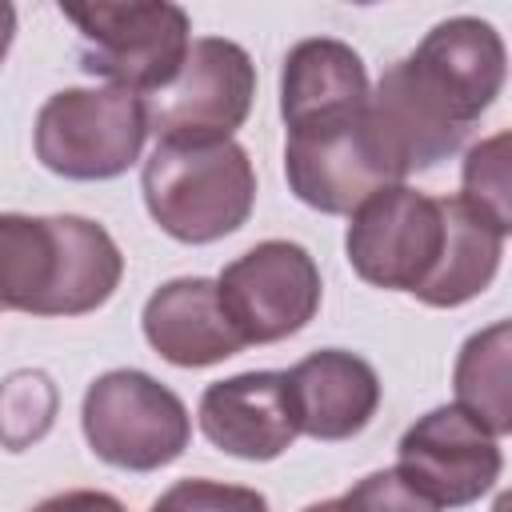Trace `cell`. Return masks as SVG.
<instances>
[{
    "instance_id": "obj_1",
    "label": "cell",
    "mask_w": 512,
    "mask_h": 512,
    "mask_svg": "<svg viewBox=\"0 0 512 512\" xmlns=\"http://www.w3.org/2000/svg\"><path fill=\"white\" fill-rule=\"evenodd\" d=\"M124 256L88 216L0 212V308L28 316H84L112 300Z\"/></svg>"
},
{
    "instance_id": "obj_2",
    "label": "cell",
    "mask_w": 512,
    "mask_h": 512,
    "mask_svg": "<svg viewBox=\"0 0 512 512\" xmlns=\"http://www.w3.org/2000/svg\"><path fill=\"white\" fill-rule=\"evenodd\" d=\"M140 192L160 232L180 244H212L248 224L256 204V172L236 140H160L144 160Z\"/></svg>"
},
{
    "instance_id": "obj_3",
    "label": "cell",
    "mask_w": 512,
    "mask_h": 512,
    "mask_svg": "<svg viewBox=\"0 0 512 512\" xmlns=\"http://www.w3.org/2000/svg\"><path fill=\"white\" fill-rule=\"evenodd\" d=\"M60 12L80 32V68L136 96L164 88L192 44V20L172 0H96Z\"/></svg>"
},
{
    "instance_id": "obj_4",
    "label": "cell",
    "mask_w": 512,
    "mask_h": 512,
    "mask_svg": "<svg viewBox=\"0 0 512 512\" xmlns=\"http://www.w3.org/2000/svg\"><path fill=\"white\" fill-rule=\"evenodd\" d=\"M88 448L124 472H156L184 456L192 416L184 400L140 368H112L96 376L80 404Z\"/></svg>"
},
{
    "instance_id": "obj_5",
    "label": "cell",
    "mask_w": 512,
    "mask_h": 512,
    "mask_svg": "<svg viewBox=\"0 0 512 512\" xmlns=\"http://www.w3.org/2000/svg\"><path fill=\"white\" fill-rule=\"evenodd\" d=\"M284 176L300 204L328 216H352L368 196L404 184L408 168L364 104L352 116L288 132Z\"/></svg>"
},
{
    "instance_id": "obj_6",
    "label": "cell",
    "mask_w": 512,
    "mask_h": 512,
    "mask_svg": "<svg viewBox=\"0 0 512 512\" xmlns=\"http://www.w3.org/2000/svg\"><path fill=\"white\" fill-rule=\"evenodd\" d=\"M144 96L124 88H64L36 112V160L64 180L124 176L144 152Z\"/></svg>"
},
{
    "instance_id": "obj_7",
    "label": "cell",
    "mask_w": 512,
    "mask_h": 512,
    "mask_svg": "<svg viewBox=\"0 0 512 512\" xmlns=\"http://www.w3.org/2000/svg\"><path fill=\"white\" fill-rule=\"evenodd\" d=\"M452 196L436 200L408 184L368 196L348 224L344 252L364 284L420 296L436 276L448 240Z\"/></svg>"
},
{
    "instance_id": "obj_8",
    "label": "cell",
    "mask_w": 512,
    "mask_h": 512,
    "mask_svg": "<svg viewBox=\"0 0 512 512\" xmlns=\"http://www.w3.org/2000/svg\"><path fill=\"white\" fill-rule=\"evenodd\" d=\"M256 96L252 56L224 36H196L176 68V76L144 96L148 132L176 144L232 140L248 120Z\"/></svg>"
},
{
    "instance_id": "obj_9",
    "label": "cell",
    "mask_w": 512,
    "mask_h": 512,
    "mask_svg": "<svg viewBox=\"0 0 512 512\" xmlns=\"http://www.w3.org/2000/svg\"><path fill=\"white\" fill-rule=\"evenodd\" d=\"M220 300L244 344H276L296 336L320 308V268L292 240H260L236 256L220 280Z\"/></svg>"
},
{
    "instance_id": "obj_10",
    "label": "cell",
    "mask_w": 512,
    "mask_h": 512,
    "mask_svg": "<svg viewBox=\"0 0 512 512\" xmlns=\"http://www.w3.org/2000/svg\"><path fill=\"white\" fill-rule=\"evenodd\" d=\"M500 468V440L456 404L424 412L396 444V476L436 508L476 504L500 480Z\"/></svg>"
},
{
    "instance_id": "obj_11",
    "label": "cell",
    "mask_w": 512,
    "mask_h": 512,
    "mask_svg": "<svg viewBox=\"0 0 512 512\" xmlns=\"http://www.w3.org/2000/svg\"><path fill=\"white\" fill-rule=\"evenodd\" d=\"M400 64L408 80L428 96V104L468 132L496 104L504 88L508 52L488 20L452 16L440 20Z\"/></svg>"
},
{
    "instance_id": "obj_12",
    "label": "cell",
    "mask_w": 512,
    "mask_h": 512,
    "mask_svg": "<svg viewBox=\"0 0 512 512\" xmlns=\"http://www.w3.org/2000/svg\"><path fill=\"white\" fill-rule=\"evenodd\" d=\"M200 432L236 460H276L300 436L288 372H240L200 396Z\"/></svg>"
},
{
    "instance_id": "obj_13",
    "label": "cell",
    "mask_w": 512,
    "mask_h": 512,
    "mask_svg": "<svg viewBox=\"0 0 512 512\" xmlns=\"http://www.w3.org/2000/svg\"><path fill=\"white\" fill-rule=\"evenodd\" d=\"M140 324L152 352L176 368H208L248 348L220 300L216 280L204 276H180L160 284L144 300Z\"/></svg>"
},
{
    "instance_id": "obj_14",
    "label": "cell",
    "mask_w": 512,
    "mask_h": 512,
    "mask_svg": "<svg viewBox=\"0 0 512 512\" xmlns=\"http://www.w3.org/2000/svg\"><path fill=\"white\" fill-rule=\"evenodd\" d=\"M300 432L312 440H352L380 408L376 368L344 348H320L288 372Z\"/></svg>"
},
{
    "instance_id": "obj_15",
    "label": "cell",
    "mask_w": 512,
    "mask_h": 512,
    "mask_svg": "<svg viewBox=\"0 0 512 512\" xmlns=\"http://www.w3.org/2000/svg\"><path fill=\"white\" fill-rule=\"evenodd\" d=\"M368 72L352 44L336 36L300 40L280 68V116L288 132L352 116L368 104Z\"/></svg>"
},
{
    "instance_id": "obj_16",
    "label": "cell",
    "mask_w": 512,
    "mask_h": 512,
    "mask_svg": "<svg viewBox=\"0 0 512 512\" xmlns=\"http://www.w3.org/2000/svg\"><path fill=\"white\" fill-rule=\"evenodd\" d=\"M456 408L496 440L512 428V324L496 320L472 332L456 356Z\"/></svg>"
},
{
    "instance_id": "obj_17",
    "label": "cell",
    "mask_w": 512,
    "mask_h": 512,
    "mask_svg": "<svg viewBox=\"0 0 512 512\" xmlns=\"http://www.w3.org/2000/svg\"><path fill=\"white\" fill-rule=\"evenodd\" d=\"M508 132H496L480 144L468 148L464 156V172H460V200L468 212H476L484 224H492L500 236L512 232V208H508Z\"/></svg>"
},
{
    "instance_id": "obj_18",
    "label": "cell",
    "mask_w": 512,
    "mask_h": 512,
    "mask_svg": "<svg viewBox=\"0 0 512 512\" xmlns=\"http://www.w3.org/2000/svg\"><path fill=\"white\" fill-rule=\"evenodd\" d=\"M56 388L44 372H12L0 384V444L8 452H24L52 428Z\"/></svg>"
},
{
    "instance_id": "obj_19",
    "label": "cell",
    "mask_w": 512,
    "mask_h": 512,
    "mask_svg": "<svg viewBox=\"0 0 512 512\" xmlns=\"http://www.w3.org/2000/svg\"><path fill=\"white\" fill-rule=\"evenodd\" d=\"M148 512H268V500L264 492L244 484L188 476V480H176L168 492H160Z\"/></svg>"
},
{
    "instance_id": "obj_20",
    "label": "cell",
    "mask_w": 512,
    "mask_h": 512,
    "mask_svg": "<svg viewBox=\"0 0 512 512\" xmlns=\"http://www.w3.org/2000/svg\"><path fill=\"white\" fill-rule=\"evenodd\" d=\"M340 512H440L432 500H424L416 488H408L396 468L368 472L340 496Z\"/></svg>"
},
{
    "instance_id": "obj_21",
    "label": "cell",
    "mask_w": 512,
    "mask_h": 512,
    "mask_svg": "<svg viewBox=\"0 0 512 512\" xmlns=\"http://www.w3.org/2000/svg\"><path fill=\"white\" fill-rule=\"evenodd\" d=\"M28 512H128L112 492H96V488H68V492H56L48 500H40L36 508Z\"/></svg>"
},
{
    "instance_id": "obj_22",
    "label": "cell",
    "mask_w": 512,
    "mask_h": 512,
    "mask_svg": "<svg viewBox=\"0 0 512 512\" xmlns=\"http://www.w3.org/2000/svg\"><path fill=\"white\" fill-rule=\"evenodd\" d=\"M12 36H16V8L8 0H0V64H4L8 48H12Z\"/></svg>"
},
{
    "instance_id": "obj_23",
    "label": "cell",
    "mask_w": 512,
    "mask_h": 512,
    "mask_svg": "<svg viewBox=\"0 0 512 512\" xmlns=\"http://www.w3.org/2000/svg\"><path fill=\"white\" fill-rule=\"evenodd\" d=\"M304 512H340V496H332V500H320V504H308Z\"/></svg>"
}]
</instances>
